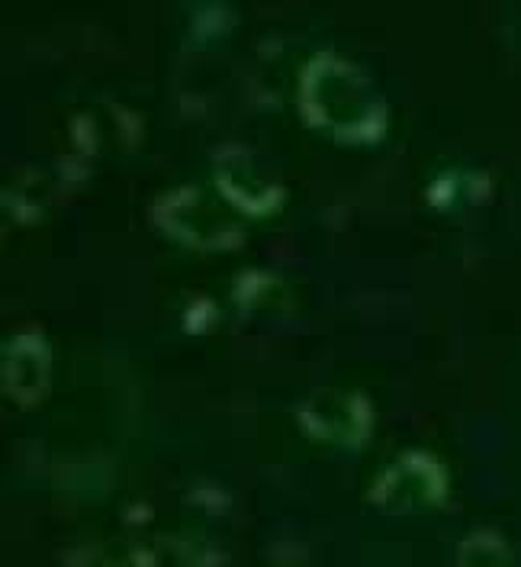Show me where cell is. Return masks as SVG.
I'll use <instances>...</instances> for the list:
<instances>
[{"instance_id":"obj_1","label":"cell","mask_w":521,"mask_h":567,"mask_svg":"<svg viewBox=\"0 0 521 567\" xmlns=\"http://www.w3.org/2000/svg\"><path fill=\"white\" fill-rule=\"evenodd\" d=\"M306 106L315 116L335 130H371L381 123V101L374 97L371 84L364 74L347 65L342 59H319L313 69L306 71Z\"/></svg>"}]
</instances>
